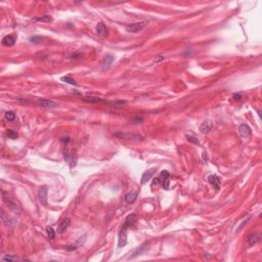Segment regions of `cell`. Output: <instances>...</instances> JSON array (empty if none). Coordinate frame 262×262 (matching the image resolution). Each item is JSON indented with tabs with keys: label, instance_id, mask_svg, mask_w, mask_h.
Segmentation results:
<instances>
[{
	"label": "cell",
	"instance_id": "cell-9",
	"mask_svg": "<svg viewBox=\"0 0 262 262\" xmlns=\"http://www.w3.org/2000/svg\"><path fill=\"white\" fill-rule=\"evenodd\" d=\"M212 128H213V122L211 120H205L200 125V131L202 133H208Z\"/></svg>",
	"mask_w": 262,
	"mask_h": 262
},
{
	"label": "cell",
	"instance_id": "cell-14",
	"mask_svg": "<svg viewBox=\"0 0 262 262\" xmlns=\"http://www.w3.org/2000/svg\"><path fill=\"white\" fill-rule=\"evenodd\" d=\"M69 225H70V218H65L57 227V234H62V232H65L66 230L69 227Z\"/></svg>",
	"mask_w": 262,
	"mask_h": 262
},
{
	"label": "cell",
	"instance_id": "cell-28",
	"mask_svg": "<svg viewBox=\"0 0 262 262\" xmlns=\"http://www.w3.org/2000/svg\"><path fill=\"white\" fill-rule=\"evenodd\" d=\"M1 217H2L3 222H4V223L6 224V225H10V224H12V223H10V221H9V220H10V218H8V217H7V218H6L5 213L3 212V211H1Z\"/></svg>",
	"mask_w": 262,
	"mask_h": 262
},
{
	"label": "cell",
	"instance_id": "cell-30",
	"mask_svg": "<svg viewBox=\"0 0 262 262\" xmlns=\"http://www.w3.org/2000/svg\"><path fill=\"white\" fill-rule=\"evenodd\" d=\"M17 257L14 256H3L2 257V261H17Z\"/></svg>",
	"mask_w": 262,
	"mask_h": 262
},
{
	"label": "cell",
	"instance_id": "cell-6",
	"mask_svg": "<svg viewBox=\"0 0 262 262\" xmlns=\"http://www.w3.org/2000/svg\"><path fill=\"white\" fill-rule=\"evenodd\" d=\"M114 61H115V57H114V55H112V54L106 55L104 61H102V64H101L102 71H106L108 69H110V67L112 66Z\"/></svg>",
	"mask_w": 262,
	"mask_h": 262
},
{
	"label": "cell",
	"instance_id": "cell-29",
	"mask_svg": "<svg viewBox=\"0 0 262 262\" xmlns=\"http://www.w3.org/2000/svg\"><path fill=\"white\" fill-rule=\"evenodd\" d=\"M231 98H232V101H240L242 99V93L241 92H239V93H234Z\"/></svg>",
	"mask_w": 262,
	"mask_h": 262
},
{
	"label": "cell",
	"instance_id": "cell-21",
	"mask_svg": "<svg viewBox=\"0 0 262 262\" xmlns=\"http://www.w3.org/2000/svg\"><path fill=\"white\" fill-rule=\"evenodd\" d=\"M61 80L62 81V82H66V83H68V84H71V85L78 86V84H77V82L75 81V79H73L71 76H64V77H62Z\"/></svg>",
	"mask_w": 262,
	"mask_h": 262
},
{
	"label": "cell",
	"instance_id": "cell-32",
	"mask_svg": "<svg viewBox=\"0 0 262 262\" xmlns=\"http://www.w3.org/2000/svg\"><path fill=\"white\" fill-rule=\"evenodd\" d=\"M82 57V54L81 53H73V54H71V55H69V58H79V57Z\"/></svg>",
	"mask_w": 262,
	"mask_h": 262
},
{
	"label": "cell",
	"instance_id": "cell-2",
	"mask_svg": "<svg viewBox=\"0 0 262 262\" xmlns=\"http://www.w3.org/2000/svg\"><path fill=\"white\" fill-rule=\"evenodd\" d=\"M146 26V22H137V23L129 24L126 26V31L129 33H136L141 31Z\"/></svg>",
	"mask_w": 262,
	"mask_h": 262
},
{
	"label": "cell",
	"instance_id": "cell-16",
	"mask_svg": "<svg viewBox=\"0 0 262 262\" xmlns=\"http://www.w3.org/2000/svg\"><path fill=\"white\" fill-rule=\"evenodd\" d=\"M136 220H137V216H136V214H129L126 218H125L124 224L129 227V226L133 225V224L136 222Z\"/></svg>",
	"mask_w": 262,
	"mask_h": 262
},
{
	"label": "cell",
	"instance_id": "cell-17",
	"mask_svg": "<svg viewBox=\"0 0 262 262\" xmlns=\"http://www.w3.org/2000/svg\"><path fill=\"white\" fill-rule=\"evenodd\" d=\"M84 240H85V239H84ZM84 240H83V241H84ZM83 241H82V238H80L77 242H75V243H74V244H71V245L67 246L65 249L67 250V251H70V252H73V251H75V250L78 249L80 246H82Z\"/></svg>",
	"mask_w": 262,
	"mask_h": 262
},
{
	"label": "cell",
	"instance_id": "cell-10",
	"mask_svg": "<svg viewBox=\"0 0 262 262\" xmlns=\"http://www.w3.org/2000/svg\"><path fill=\"white\" fill-rule=\"evenodd\" d=\"M155 173H156V168H151L149 170H146L141 177V183H146L155 175Z\"/></svg>",
	"mask_w": 262,
	"mask_h": 262
},
{
	"label": "cell",
	"instance_id": "cell-13",
	"mask_svg": "<svg viewBox=\"0 0 262 262\" xmlns=\"http://www.w3.org/2000/svg\"><path fill=\"white\" fill-rule=\"evenodd\" d=\"M136 199H137V193L131 191V193H128L127 195H125L124 201L126 204H132V203L136 201Z\"/></svg>",
	"mask_w": 262,
	"mask_h": 262
},
{
	"label": "cell",
	"instance_id": "cell-1",
	"mask_svg": "<svg viewBox=\"0 0 262 262\" xmlns=\"http://www.w3.org/2000/svg\"><path fill=\"white\" fill-rule=\"evenodd\" d=\"M169 178H170V174L167 170H163L160 173V176L158 178L155 179V182L156 183H160L162 187L165 190L169 189Z\"/></svg>",
	"mask_w": 262,
	"mask_h": 262
},
{
	"label": "cell",
	"instance_id": "cell-12",
	"mask_svg": "<svg viewBox=\"0 0 262 262\" xmlns=\"http://www.w3.org/2000/svg\"><path fill=\"white\" fill-rule=\"evenodd\" d=\"M14 43H16V39H14V37L12 36V35H7L2 39V45L3 46L10 47V46H13Z\"/></svg>",
	"mask_w": 262,
	"mask_h": 262
},
{
	"label": "cell",
	"instance_id": "cell-31",
	"mask_svg": "<svg viewBox=\"0 0 262 262\" xmlns=\"http://www.w3.org/2000/svg\"><path fill=\"white\" fill-rule=\"evenodd\" d=\"M61 142H62L66 146H67L69 143L71 142V139H70V137H62L61 138Z\"/></svg>",
	"mask_w": 262,
	"mask_h": 262
},
{
	"label": "cell",
	"instance_id": "cell-22",
	"mask_svg": "<svg viewBox=\"0 0 262 262\" xmlns=\"http://www.w3.org/2000/svg\"><path fill=\"white\" fill-rule=\"evenodd\" d=\"M4 118L6 121H8V122H12V121H14V119H16V114H14V112H12V111H8V112L5 113Z\"/></svg>",
	"mask_w": 262,
	"mask_h": 262
},
{
	"label": "cell",
	"instance_id": "cell-18",
	"mask_svg": "<svg viewBox=\"0 0 262 262\" xmlns=\"http://www.w3.org/2000/svg\"><path fill=\"white\" fill-rule=\"evenodd\" d=\"M82 101H85V102H89V104H97V102H101L102 99L101 97H97V96H83L82 97Z\"/></svg>",
	"mask_w": 262,
	"mask_h": 262
},
{
	"label": "cell",
	"instance_id": "cell-8",
	"mask_svg": "<svg viewBox=\"0 0 262 262\" xmlns=\"http://www.w3.org/2000/svg\"><path fill=\"white\" fill-rule=\"evenodd\" d=\"M239 131L244 138H249L252 135V130L247 124H242L239 128Z\"/></svg>",
	"mask_w": 262,
	"mask_h": 262
},
{
	"label": "cell",
	"instance_id": "cell-3",
	"mask_svg": "<svg viewBox=\"0 0 262 262\" xmlns=\"http://www.w3.org/2000/svg\"><path fill=\"white\" fill-rule=\"evenodd\" d=\"M47 193H48V189L46 185H43L38 190V197L39 201L43 206H47Z\"/></svg>",
	"mask_w": 262,
	"mask_h": 262
},
{
	"label": "cell",
	"instance_id": "cell-23",
	"mask_svg": "<svg viewBox=\"0 0 262 262\" xmlns=\"http://www.w3.org/2000/svg\"><path fill=\"white\" fill-rule=\"evenodd\" d=\"M185 137H186L187 140H189V141L195 143V145H200V141H199V139H198L197 136H195L193 134H186Z\"/></svg>",
	"mask_w": 262,
	"mask_h": 262
},
{
	"label": "cell",
	"instance_id": "cell-7",
	"mask_svg": "<svg viewBox=\"0 0 262 262\" xmlns=\"http://www.w3.org/2000/svg\"><path fill=\"white\" fill-rule=\"evenodd\" d=\"M37 104H38L40 106H42V108H45V109H48V108H54V106H57V102H54L52 101H49V99H46V98H39L38 101H37Z\"/></svg>",
	"mask_w": 262,
	"mask_h": 262
},
{
	"label": "cell",
	"instance_id": "cell-25",
	"mask_svg": "<svg viewBox=\"0 0 262 262\" xmlns=\"http://www.w3.org/2000/svg\"><path fill=\"white\" fill-rule=\"evenodd\" d=\"M146 245H147V244H143L142 246H140V248H138L137 250H136L135 252L133 253V255L130 256V258H134V257H136V256L140 255V254H141V253L143 252V250H145V249L146 248Z\"/></svg>",
	"mask_w": 262,
	"mask_h": 262
},
{
	"label": "cell",
	"instance_id": "cell-19",
	"mask_svg": "<svg viewBox=\"0 0 262 262\" xmlns=\"http://www.w3.org/2000/svg\"><path fill=\"white\" fill-rule=\"evenodd\" d=\"M259 235H257V234H254V235H251L248 237V244L250 246H253V245H255L257 244L258 242H259Z\"/></svg>",
	"mask_w": 262,
	"mask_h": 262
},
{
	"label": "cell",
	"instance_id": "cell-24",
	"mask_svg": "<svg viewBox=\"0 0 262 262\" xmlns=\"http://www.w3.org/2000/svg\"><path fill=\"white\" fill-rule=\"evenodd\" d=\"M46 232H47V235H48V238L50 240H54L55 238V231L54 230L51 226H47L46 227Z\"/></svg>",
	"mask_w": 262,
	"mask_h": 262
},
{
	"label": "cell",
	"instance_id": "cell-20",
	"mask_svg": "<svg viewBox=\"0 0 262 262\" xmlns=\"http://www.w3.org/2000/svg\"><path fill=\"white\" fill-rule=\"evenodd\" d=\"M33 22H41V23H51L52 22V17L50 16H43V17H38L32 20Z\"/></svg>",
	"mask_w": 262,
	"mask_h": 262
},
{
	"label": "cell",
	"instance_id": "cell-15",
	"mask_svg": "<svg viewBox=\"0 0 262 262\" xmlns=\"http://www.w3.org/2000/svg\"><path fill=\"white\" fill-rule=\"evenodd\" d=\"M96 33L99 35V36H101V37H106V35H108V30H106V26L104 23H98L97 26H96Z\"/></svg>",
	"mask_w": 262,
	"mask_h": 262
},
{
	"label": "cell",
	"instance_id": "cell-5",
	"mask_svg": "<svg viewBox=\"0 0 262 262\" xmlns=\"http://www.w3.org/2000/svg\"><path fill=\"white\" fill-rule=\"evenodd\" d=\"M208 181L215 190H218L220 189V184H221V178L219 176H217L216 174H211L208 176Z\"/></svg>",
	"mask_w": 262,
	"mask_h": 262
},
{
	"label": "cell",
	"instance_id": "cell-27",
	"mask_svg": "<svg viewBox=\"0 0 262 262\" xmlns=\"http://www.w3.org/2000/svg\"><path fill=\"white\" fill-rule=\"evenodd\" d=\"M7 136H8V137H9L10 139H17L18 135H17V131L9 129V130L7 131Z\"/></svg>",
	"mask_w": 262,
	"mask_h": 262
},
{
	"label": "cell",
	"instance_id": "cell-26",
	"mask_svg": "<svg viewBox=\"0 0 262 262\" xmlns=\"http://www.w3.org/2000/svg\"><path fill=\"white\" fill-rule=\"evenodd\" d=\"M42 40H43V37L41 36H33L30 38V41L34 44H40L42 42Z\"/></svg>",
	"mask_w": 262,
	"mask_h": 262
},
{
	"label": "cell",
	"instance_id": "cell-11",
	"mask_svg": "<svg viewBox=\"0 0 262 262\" xmlns=\"http://www.w3.org/2000/svg\"><path fill=\"white\" fill-rule=\"evenodd\" d=\"M116 136H121L122 138H126L129 140H135V141H141L142 137L140 135L136 134H125V133H116Z\"/></svg>",
	"mask_w": 262,
	"mask_h": 262
},
{
	"label": "cell",
	"instance_id": "cell-33",
	"mask_svg": "<svg viewBox=\"0 0 262 262\" xmlns=\"http://www.w3.org/2000/svg\"><path fill=\"white\" fill-rule=\"evenodd\" d=\"M142 121H143L142 118H139V117H136V118H134V119H133V122H134L135 124H139V123H141Z\"/></svg>",
	"mask_w": 262,
	"mask_h": 262
},
{
	"label": "cell",
	"instance_id": "cell-4",
	"mask_svg": "<svg viewBox=\"0 0 262 262\" xmlns=\"http://www.w3.org/2000/svg\"><path fill=\"white\" fill-rule=\"evenodd\" d=\"M127 228H128V226L124 224L120 230V234H119V247L120 248L124 247L127 243Z\"/></svg>",
	"mask_w": 262,
	"mask_h": 262
}]
</instances>
